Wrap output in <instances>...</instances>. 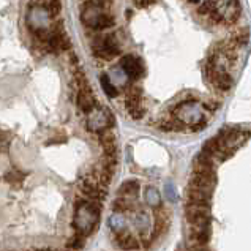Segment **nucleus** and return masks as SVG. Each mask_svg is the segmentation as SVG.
Masks as SVG:
<instances>
[{
  "instance_id": "4468645a",
  "label": "nucleus",
  "mask_w": 251,
  "mask_h": 251,
  "mask_svg": "<svg viewBox=\"0 0 251 251\" xmlns=\"http://www.w3.org/2000/svg\"><path fill=\"white\" fill-rule=\"evenodd\" d=\"M133 225H134V227L139 231V234L142 235V237H146L147 232L150 231V218H149V215H147L146 212H138V213H134V217H133Z\"/></svg>"
},
{
  "instance_id": "dca6fc26",
  "label": "nucleus",
  "mask_w": 251,
  "mask_h": 251,
  "mask_svg": "<svg viewBox=\"0 0 251 251\" xmlns=\"http://www.w3.org/2000/svg\"><path fill=\"white\" fill-rule=\"evenodd\" d=\"M139 191V183L136 180H128L124 182L119 186V195L122 198H134Z\"/></svg>"
},
{
  "instance_id": "aec40b11",
  "label": "nucleus",
  "mask_w": 251,
  "mask_h": 251,
  "mask_svg": "<svg viewBox=\"0 0 251 251\" xmlns=\"http://www.w3.org/2000/svg\"><path fill=\"white\" fill-rule=\"evenodd\" d=\"M43 6H45V8L48 10V13L51 14V16H55V14L60 13L62 3H60V0H46Z\"/></svg>"
},
{
  "instance_id": "9d476101",
  "label": "nucleus",
  "mask_w": 251,
  "mask_h": 251,
  "mask_svg": "<svg viewBox=\"0 0 251 251\" xmlns=\"http://www.w3.org/2000/svg\"><path fill=\"white\" fill-rule=\"evenodd\" d=\"M117 247L120 250H124V251H134V250H139L141 247V243L139 240L134 237V235H131L130 232H120L117 234Z\"/></svg>"
},
{
  "instance_id": "4be33fe9",
  "label": "nucleus",
  "mask_w": 251,
  "mask_h": 251,
  "mask_svg": "<svg viewBox=\"0 0 251 251\" xmlns=\"http://www.w3.org/2000/svg\"><path fill=\"white\" fill-rule=\"evenodd\" d=\"M164 196H166L168 201H171V202H176L177 201V190L172 182L164 183Z\"/></svg>"
},
{
  "instance_id": "5701e85b",
  "label": "nucleus",
  "mask_w": 251,
  "mask_h": 251,
  "mask_svg": "<svg viewBox=\"0 0 251 251\" xmlns=\"http://www.w3.org/2000/svg\"><path fill=\"white\" fill-rule=\"evenodd\" d=\"M6 180L8 182H11V183H14V182H18V180H21V174L19 172H8V174H6Z\"/></svg>"
},
{
  "instance_id": "f8f14e48",
  "label": "nucleus",
  "mask_w": 251,
  "mask_h": 251,
  "mask_svg": "<svg viewBox=\"0 0 251 251\" xmlns=\"http://www.w3.org/2000/svg\"><path fill=\"white\" fill-rule=\"evenodd\" d=\"M77 103H79V107L85 112H90L92 109L97 107V101H95V98H93L90 89H87V85L82 87L79 97H77Z\"/></svg>"
},
{
  "instance_id": "39448f33",
  "label": "nucleus",
  "mask_w": 251,
  "mask_h": 251,
  "mask_svg": "<svg viewBox=\"0 0 251 251\" xmlns=\"http://www.w3.org/2000/svg\"><path fill=\"white\" fill-rule=\"evenodd\" d=\"M186 220L191 226H205L210 223V204L188 202L186 205Z\"/></svg>"
},
{
  "instance_id": "2eb2a0df",
  "label": "nucleus",
  "mask_w": 251,
  "mask_h": 251,
  "mask_svg": "<svg viewBox=\"0 0 251 251\" xmlns=\"http://www.w3.org/2000/svg\"><path fill=\"white\" fill-rule=\"evenodd\" d=\"M107 225H109L112 232H116V234L124 232L125 227H126V218H125V215L120 213V212H116L109 218V221H107Z\"/></svg>"
},
{
  "instance_id": "f3484780",
  "label": "nucleus",
  "mask_w": 251,
  "mask_h": 251,
  "mask_svg": "<svg viewBox=\"0 0 251 251\" xmlns=\"http://www.w3.org/2000/svg\"><path fill=\"white\" fill-rule=\"evenodd\" d=\"M144 199L147 205L153 207V209H156V207L161 205V196L156 188H153V186H149V188H146L144 191Z\"/></svg>"
},
{
  "instance_id": "a211bd4d",
  "label": "nucleus",
  "mask_w": 251,
  "mask_h": 251,
  "mask_svg": "<svg viewBox=\"0 0 251 251\" xmlns=\"http://www.w3.org/2000/svg\"><path fill=\"white\" fill-rule=\"evenodd\" d=\"M100 84H101V87H103V90H104V93L107 97H111V98H114L117 95V89H116V85H114L112 82H111V79L107 77L106 75H103L101 77H100Z\"/></svg>"
},
{
  "instance_id": "7ed1b4c3",
  "label": "nucleus",
  "mask_w": 251,
  "mask_h": 251,
  "mask_svg": "<svg viewBox=\"0 0 251 251\" xmlns=\"http://www.w3.org/2000/svg\"><path fill=\"white\" fill-rule=\"evenodd\" d=\"M81 18L85 25H89L93 30H106V28H109L114 24L112 16L104 13L101 6L97 5L95 2H89L85 5Z\"/></svg>"
},
{
  "instance_id": "b1692460",
  "label": "nucleus",
  "mask_w": 251,
  "mask_h": 251,
  "mask_svg": "<svg viewBox=\"0 0 251 251\" xmlns=\"http://www.w3.org/2000/svg\"><path fill=\"white\" fill-rule=\"evenodd\" d=\"M10 138V133L8 131H3L2 128H0V142H6Z\"/></svg>"
},
{
  "instance_id": "6ab92c4d",
  "label": "nucleus",
  "mask_w": 251,
  "mask_h": 251,
  "mask_svg": "<svg viewBox=\"0 0 251 251\" xmlns=\"http://www.w3.org/2000/svg\"><path fill=\"white\" fill-rule=\"evenodd\" d=\"M133 209V204H131V201H128L126 198H119L116 199V202H114V210L116 212H126V210H131Z\"/></svg>"
},
{
  "instance_id": "9b49d317",
  "label": "nucleus",
  "mask_w": 251,
  "mask_h": 251,
  "mask_svg": "<svg viewBox=\"0 0 251 251\" xmlns=\"http://www.w3.org/2000/svg\"><path fill=\"white\" fill-rule=\"evenodd\" d=\"M190 239L196 243V245H205L210 239V229L209 225L205 226H191L190 229Z\"/></svg>"
},
{
  "instance_id": "1a4fd4ad",
  "label": "nucleus",
  "mask_w": 251,
  "mask_h": 251,
  "mask_svg": "<svg viewBox=\"0 0 251 251\" xmlns=\"http://www.w3.org/2000/svg\"><path fill=\"white\" fill-rule=\"evenodd\" d=\"M120 67L128 76L133 77V79H138V77H141L142 75H144V67H142V63L138 57H133V55L122 57Z\"/></svg>"
},
{
  "instance_id": "423d86ee",
  "label": "nucleus",
  "mask_w": 251,
  "mask_h": 251,
  "mask_svg": "<svg viewBox=\"0 0 251 251\" xmlns=\"http://www.w3.org/2000/svg\"><path fill=\"white\" fill-rule=\"evenodd\" d=\"M93 54L103 60H111L114 57H117L120 54V49L116 38L112 37H101L95 41L93 45Z\"/></svg>"
},
{
  "instance_id": "f03ea898",
  "label": "nucleus",
  "mask_w": 251,
  "mask_h": 251,
  "mask_svg": "<svg viewBox=\"0 0 251 251\" xmlns=\"http://www.w3.org/2000/svg\"><path fill=\"white\" fill-rule=\"evenodd\" d=\"M204 116H205V107L201 103L195 101V100L182 103L176 109V119L182 125H191L195 128L204 126Z\"/></svg>"
},
{
  "instance_id": "0eeeda50",
  "label": "nucleus",
  "mask_w": 251,
  "mask_h": 251,
  "mask_svg": "<svg viewBox=\"0 0 251 251\" xmlns=\"http://www.w3.org/2000/svg\"><path fill=\"white\" fill-rule=\"evenodd\" d=\"M111 120H112L111 114L106 109H103V107H95V109H92L87 116V128L93 133L104 131L109 128Z\"/></svg>"
},
{
  "instance_id": "f257e3e1",
  "label": "nucleus",
  "mask_w": 251,
  "mask_h": 251,
  "mask_svg": "<svg viewBox=\"0 0 251 251\" xmlns=\"http://www.w3.org/2000/svg\"><path fill=\"white\" fill-rule=\"evenodd\" d=\"M100 218V204L95 201H77L75 205V218L73 226L77 234L87 237L93 232Z\"/></svg>"
},
{
  "instance_id": "393cba45",
  "label": "nucleus",
  "mask_w": 251,
  "mask_h": 251,
  "mask_svg": "<svg viewBox=\"0 0 251 251\" xmlns=\"http://www.w3.org/2000/svg\"><path fill=\"white\" fill-rule=\"evenodd\" d=\"M191 2H205V0H191Z\"/></svg>"
},
{
  "instance_id": "6e6552de",
  "label": "nucleus",
  "mask_w": 251,
  "mask_h": 251,
  "mask_svg": "<svg viewBox=\"0 0 251 251\" xmlns=\"http://www.w3.org/2000/svg\"><path fill=\"white\" fill-rule=\"evenodd\" d=\"M240 6L237 0H215L213 3V13L217 18L223 21H232L239 16Z\"/></svg>"
},
{
  "instance_id": "20e7f679",
  "label": "nucleus",
  "mask_w": 251,
  "mask_h": 251,
  "mask_svg": "<svg viewBox=\"0 0 251 251\" xmlns=\"http://www.w3.org/2000/svg\"><path fill=\"white\" fill-rule=\"evenodd\" d=\"M27 24L35 33L48 32L49 25H51V14L48 13L45 6H32L27 13Z\"/></svg>"
},
{
  "instance_id": "412c9836",
  "label": "nucleus",
  "mask_w": 251,
  "mask_h": 251,
  "mask_svg": "<svg viewBox=\"0 0 251 251\" xmlns=\"http://www.w3.org/2000/svg\"><path fill=\"white\" fill-rule=\"evenodd\" d=\"M84 235H81V234H75L73 237H71L70 240H68V248H71V250H81L82 247H84Z\"/></svg>"
},
{
  "instance_id": "ddd939ff",
  "label": "nucleus",
  "mask_w": 251,
  "mask_h": 251,
  "mask_svg": "<svg viewBox=\"0 0 251 251\" xmlns=\"http://www.w3.org/2000/svg\"><path fill=\"white\" fill-rule=\"evenodd\" d=\"M107 77H109L111 82L116 85V87H125V85L128 84V81H130V76L122 70L120 65L111 68L109 73H107Z\"/></svg>"
}]
</instances>
